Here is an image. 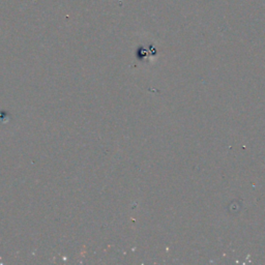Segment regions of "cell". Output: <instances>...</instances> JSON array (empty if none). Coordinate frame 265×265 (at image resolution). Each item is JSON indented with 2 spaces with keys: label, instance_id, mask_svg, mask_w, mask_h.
I'll return each mask as SVG.
<instances>
[]
</instances>
